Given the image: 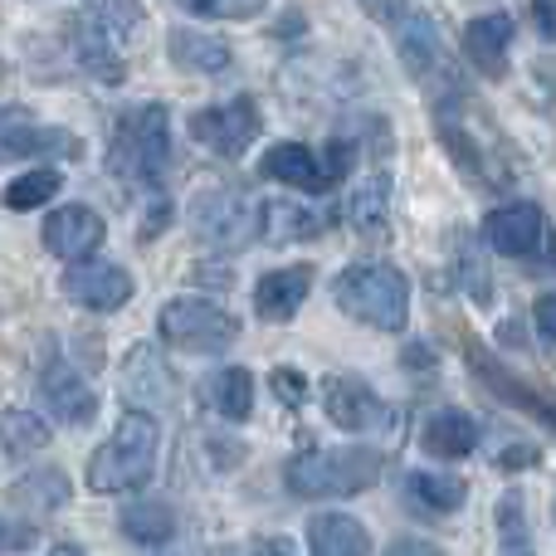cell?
<instances>
[{"mask_svg":"<svg viewBox=\"0 0 556 556\" xmlns=\"http://www.w3.org/2000/svg\"><path fill=\"white\" fill-rule=\"evenodd\" d=\"M172 162V113L162 103H137L117 117L113 147H108V172L132 191H156Z\"/></svg>","mask_w":556,"mask_h":556,"instance_id":"obj_1","label":"cell"},{"mask_svg":"<svg viewBox=\"0 0 556 556\" xmlns=\"http://www.w3.org/2000/svg\"><path fill=\"white\" fill-rule=\"evenodd\" d=\"M156 450H162V425L147 410H127L117 430L88 459V489L93 493H142L156 473Z\"/></svg>","mask_w":556,"mask_h":556,"instance_id":"obj_2","label":"cell"},{"mask_svg":"<svg viewBox=\"0 0 556 556\" xmlns=\"http://www.w3.org/2000/svg\"><path fill=\"white\" fill-rule=\"evenodd\" d=\"M386 473L381 450H307L288 459V489L293 498H352L366 493Z\"/></svg>","mask_w":556,"mask_h":556,"instance_id":"obj_3","label":"cell"},{"mask_svg":"<svg viewBox=\"0 0 556 556\" xmlns=\"http://www.w3.org/2000/svg\"><path fill=\"white\" fill-rule=\"evenodd\" d=\"M332 298L346 317L366 327H381V332H405V317H410V283L401 269L391 264H356V269L337 274Z\"/></svg>","mask_w":556,"mask_h":556,"instance_id":"obj_4","label":"cell"},{"mask_svg":"<svg viewBox=\"0 0 556 556\" xmlns=\"http://www.w3.org/2000/svg\"><path fill=\"white\" fill-rule=\"evenodd\" d=\"M191 235L211 250H244V244L260 235V205L244 191H230V186H215V191H201L191 201Z\"/></svg>","mask_w":556,"mask_h":556,"instance_id":"obj_5","label":"cell"},{"mask_svg":"<svg viewBox=\"0 0 556 556\" xmlns=\"http://www.w3.org/2000/svg\"><path fill=\"white\" fill-rule=\"evenodd\" d=\"M156 327H162V342L181 346V352H201V356L225 352V346L240 342V317L205 303V298H176V303H166Z\"/></svg>","mask_w":556,"mask_h":556,"instance_id":"obj_6","label":"cell"},{"mask_svg":"<svg viewBox=\"0 0 556 556\" xmlns=\"http://www.w3.org/2000/svg\"><path fill=\"white\" fill-rule=\"evenodd\" d=\"M260 127H264V117H260V103H254V98H230V103H215V108L191 113V137L205 147V152L225 156V162L250 152Z\"/></svg>","mask_w":556,"mask_h":556,"instance_id":"obj_7","label":"cell"},{"mask_svg":"<svg viewBox=\"0 0 556 556\" xmlns=\"http://www.w3.org/2000/svg\"><path fill=\"white\" fill-rule=\"evenodd\" d=\"M35 391H39V405H45L59 425H88L98 415V391L84 381L78 366L64 362V356H49V362L39 366Z\"/></svg>","mask_w":556,"mask_h":556,"instance_id":"obj_8","label":"cell"},{"mask_svg":"<svg viewBox=\"0 0 556 556\" xmlns=\"http://www.w3.org/2000/svg\"><path fill=\"white\" fill-rule=\"evenodd\" d=\"M323 410H327V420L346 434H371V430H386V425H391L386 401L366 381H356V376H327Z\"/></svg>","mask_w":556,"mask_h":556,"instance_id":"obj_9","label":"cell"},{"mask_svg":"<svg viewBox=\"0 0 556 556\" xmlns=\"http://www.w3.org/2000/svg\"><path fill=\"white\" fill-rule=\"evenodd\" d=\"M64 298H74L78 307L88 313H117V307L132 298V274L123 264H108V260H93V264H74L64 274Z\"/></svg>","mask_w":556,"mask_h":556,"instance_id":"obj_10","label":"cell"},{"mask_svg":"<svg viewBox=\"0 0 556 556\" xmlns=\"http://www.w3.org/2000/svg\"><path fill=\"white\" fill-rule=\"evenodd\" d=\"M103 240H108V225H103V215L88 211V205H59V211L45 220V250L54 254V260L78 264Z\"/></svg>","mask_w":556,"mask_h":556,"instance_id":"obj_11","label":"cell"},{"mask_svg":"<svg viewBox=\"0 0 556 556\" xmlns=\"http://www.w3.org/2000/svg\"><path fill=\"white\" fill-rule=\"evenodd\" d=\"M483 240H489L498 254L522 260V254H532L542 240H547V220H542V211L538 205H528V201L498 205V211L483 220Z\"/></svg>","mask_w":556,"mask_h":556,"instance_id":"obj_12","label":"cell"},{"mask_svg":"<svg viewBox=\"0 0 556 556\" xmlns=\"http://www.w3.org/2000/svg\"><path fill=\"white\" fill-rule=\"evenodd\" d=\"M123 395H127V410H162V405L176 401V381L172 371L162 366V356L152 346H137L123 366Z\"/></svg>","mask_w":556,"mask_h":556,"instance_id":"obj_13","label":"cell"},{"mask_svg":"<svg viewBox=\"0 0 556 556\" xmlns=\"http://www.w3.org/2000/svg\"><path fill=\"white\" fill-rule=\"evenodd\" d=\"M68 49H74V64L84 68L98 84H123V54H117V39L108 35L103 25H93L88 15L68 20Z\"/></svg>","mask_w":556,"mask_h":556,"instance_id":"obj_14","label":"cell"},{"mask_svg":"<svg viewBox=\"0 0 556 556\" xmlns=\"http://www.w3.org/2000/svg\"><path fill=\"white\" fill-rule=\"evenodd\" d=\"M307 288H313V269L307 264H293V269H274L254 283V313L264 323H288V317L303 307Z\"/></svg>","mask_w":556,"mask_h":556,"instance_id":"obj_15","label":"cell"},{"mask_svg":"<svg viewBox=\"0 0 556 556\" xmlns=\"http://www.w3.org/2000/svg\"><path fill=\"white\" fill-rule=\"evenodd\" d=\"M508 45H513V20L508 15H479L464 29V54L473 59V68L489 78L508 74Z\"/></svg>","mask_w":556,"mask_h":556,"instance_id":"obj_16","label":"cell"},{"mask_svg":"<svg viewBox=\"0 0 556 556\" xmlns=\"http://www.w3.org/2000/svg\"><path fill=\"white\" fill-rule=\"evenodd\" d=\"M260 172L269 176V181L293 186V191H313V195L332 191V186H327V176H323V162H317V156L307 152L303 142H278V147H269V152H264V162H260Z\"/></svg>","mask_w":556,"mask_h":556,"instance_id":"obj_17","label":"cell"},{"mask_svg":"<svg viewBox=\"0 0 556 556\" xmlns=\"http://www.w3.org/2000/svg\"><path fill=\"white\" fill-rule=\"evenodd\" d=\"M420 444L434 459H469L479 450V420L464 410H434L420 430Z\"/></svg>","mask_w":556,"mask_h":556,"instance_id":"obj_18","label":"cell"},{"mask_svg":"<svg viewBox=\"0 0 556 556\" xmlns=\"http://www.w3.org/2000/svg\"><path fill=\"white\" fill-rule=\"evenodd\" d=\"M166 54H172V64H181L186 74H230V64H235V49L225 45V39L205 35V29H172Z\"/></svg>","mask_w":556,"mask_h":556,"instance_id":"obj_19","label":"cell"},{"mask_svg":"<svg viewBox=\"0 0 556 556\" xmlns=\"http://www.w3.org/2000/svg\"><path fill=\"white\" fill-rule=\"evenodd\" d=\"M307 556H371V538L346 513H317L307 522Z\"/></svg>","mask_w":556,"mask_h":556,"instance_id":"obj_20","label":"cell"},{"mask_svg":"<svg viewBox=\"0 0 556 556\" xmlns=\"http://www.w3.org/2000/svg\"><path fill=\"white\" fill-rule=\"evenodd\" d=\"M0 152H10V156H49V162H54V156H68V162H74V156H84V142H78L68 127H39V123H29L25 117V123H15L5 137H0Z\"/></svg>","mask_w":556,"mask_h":556,"instance_id":"obj_21","label":"cell"},{"mask_svg":"<svg viewBox=\"0 0 556 556\" xmlns=\"http://www.w3.org/2000/svg\"><path fill=\"white\" fill-rule=\"evenodd\" d=\"M260 235L269 244L317 240V235H323V215L307 211V205H298V201H264L260 205Z\"/></svg>","mask_w":556,"mask_h":556,"instance_id":"obj_22","label":"cell"},{"mask_svg":"<svg viewBox=\"0 0 556 556\" xmlns=\"http://www.w3.org/2000/svg\"><path fill=\"white\" fill-rule=\"evenodd\" d=\"M117 528H123V538L137 542V547H162V542L176 538V513H172V503H162V498H137L123 508Z\"/></svg>","mask_w":556,"mask_h":556,"instance_id":"obj_23","label":"cell"},{"mask_svg":"<svg viewBox=\"0 0 556 556\" xmlns=\"http://www.w3.org/2000/svg\"><path fill=\"white\" fill-rule=\"evenodd\" d=\"M386 211H391V176L376 172L366 181L352 186V195L342 201V220L362 235H376L386 225Z\"/></svg>","mask_w":556,"mask_h":556,"instance_id":"obj_24","label":"cell"},{"mask_svg":"<svg viewBox=\"0 0 556 556\" xmlns=\"http://www.w3.org/2000/svg\"><path fill=\"white\" fill-rule=\"evenodd\" d=\"M469 366H473V371H479V376H483V386H489V391H498V395H503V401L522 405V410L542 415V420H547V425H552V430H556V401H547V395H532V391H528V386H518V381H513V371H503V366H493V362H489V356H483V352H479V346H473V352H469Z\"/></svg>","mask_w":556,"mask_h":556,"instance_id":"obj_25","label":"cell"},{"mask_svg":"<svg viewBox=\"0 0 556 556\" xmlns=\"http://www.w3.org/2000/svg\"><path fill=\"white\" fill-rule=\"evenodd\" d=\"M395 49H401L405 68H410L415 78H425L440 64V35H434V25L425 15H405L401 25H395Z\"/></svg>","mask_w":556,"mask_h":556,"instance_id":"obj_26","label":"cell"},{"mask_svg":"<svg viewBox=\"0 0 556 556\" xmlns=\"http://www.w3.org/2000/svg\"><path fill=\"white\" fill-rule=\"evenodd\" d=\"M10 498H15V508H25V513H59L68 503V473L64 469L25 473Z\"/></svg>","mask_w":556,"mask_h":556,"instance_id":"obj_27","label":"cell"},{"mask_svg":"<svg viewBox=\"0 0 556 556\" xmlns=\"http://www.w3.org/2000/svg\"><path fill=\"white\" fill-rule=\"evenodd\" d=\"M211 405L225 415V420H250L254 410V376L244 371V366H225L220 376L211 381Z\"/></svg>","mask_w":556,"mask_h":556,"instance_id":"obj_28","label":"cell"},{"mask_svg":"<svg viewBox=\"0 0 556 556\" xmlns=\"http://www.w3.org/2000/svg\"><path fill=\"white\" fill-rule=\"evenodd\" d=\"M45 444H49V425L39 420V415H29V410L0 415V450H5L10 459H29V454H39Z\"/></svg>","mask_w":556,"mask_h":556,"instance_id":"obj_29","label":"cell"},{"mask_svg":"<svg viewBox=\"0 0 556 556\" xmlns=\"http://www.w3.org/2000/svg\"><path fill=\"white\" fill-rule=\"evenodd\" d=\"M405 493H410V503H420V508H430V513H454L469 498V489H464L459 479H444V473H410Z\"/></svg>","mask_w":556,"mask_h":556,"instance_id":"obj_30","label":"cell"},{"mask_svg":"<svg viewBox=\"0 0 556 556\" xmlns=\"http://www.w3.org/2000/svg\"><path fill=\"white\" fill-rule=\"evenodd\" d=\"M59 186H64V176L54 166H39V172H25L5 186V205L10 211H39V205H49L59 195Z\"/></svg>","mask_w":556,"mask_h":556,"instance_id":"obj_31","label":"cell"},{"mask_svg":"<svg viewBox=\"0 0 556 556\" xmlns=\"http://www.w3.org/2000/svg\"><path fill=\"white\" fill-rule=\"evenodd\" d=\"M84 15L93 20V25H103L108 35L123 45V39L147 20V10H142V0H84Z\"/></svg>","mask_w":556,"mask_h":556,"instance_id":"obj_32","label":"cell"},{"mask_svg":"<svg viewBox=\"0 0 556 556\" xmlns=\"http://www.w3.org/2000/svg\"><path fill=\"white\" fill-rule=\"evenodd\" d=\"M176 5L191 10V15H211V20H250L269 0H176Z\"/></svg>","mask_w":556,"mask_h":556,"instance_id":"obj_33","label":"cell"},{"mask_svg":"<svg viewBox=\"0 0 556 556\" xmlns=\"http://www.w3.org/2000/svg\"><path fill=\"white\" fill-rule=\"evenodd\" d=\"M498 532H503V547L518 556L522 542H528V522H522V498H518V493H508V498H503V508H498Z\"/></svg>","mask_w":556,"mask_h":556,"instance_id":"obj_34","label":"cell"},{"mask_svg":"<svg viewBox=\"0 0 556 556\" xmlns=\"http://www.w3.org/2000/svg\"><path fill=\"white\" fill-rule=\"evenodd\" d=\"M352 162H356V147L346 142V137H337V142H327V156H323V176H327V186H337L346 172H352Z\"/></svg>","mask_w":556,"mask_h":556,"instance_id":"obj_35","label":"cell"},{"mask_svg":"<svg viewBox=\"0 0 556 556\" xmlns=\"http://www.w3.org/2000/svg\"><path fill=\"white\" fill-rule=\"evenodd\" d=\"M269 381H274V395H278V401L293 405V410L307 401V381H303V371H293V366H278Z\"/></svg>","mask_w":556,"mask_h":556,"instance_id":"obj_36","label":"cell"},{"mask_svg":"<svg viewBox=\"0 0 556 556\" xmlns=\"http://www.w3.org/2000/svg\"><path fill=\"white\" fill-rule=\"evenodd\" d=\"M362 10L371 20H381V25H401L405 20V0H362Z\"/></svg>","mask_w":556,"mask_h":556,"instance_id":"obj_37","label":"cell"},{"mask_svg":"<svg viewBox=\"0 0 556 556\" xmlns=\"http://www.w3.org/2000/svg\"><path fill=\"white\" fill-rule=\"evenodd\" d=\"M532 20H538V35L556 45V0H532Z\"/></svg>","mask_w":556,"mask_h":556,"instance_id":"obj_38","label":"cell"},{"mask_svg":"<svg viewBox=\"0 0 556 556\" xmlns=\"http://www.w3.org/2000/svg\"><path fill=\"white\" fill-rule=\"evenodd\" d=\"M386 556H444V552L434 547V542H425V538H401Z\"/></svg>","mask_w":556,"mask_h":556,"instance_id":"obj_39","label":"cell"},{"mask_svg":"<svg viewBox=\"0 0 556 556\" xmlns=\"http://www.w3.org/2000/svg\"><path fill=\"white\" fill-rule=\"evenodd\" d=\"M538 327H542V337H552L556 342V293L538 298Z\"/></svg>","mask_w":556,"mask_h":556,"instance_id":"obj_40","label":"cell"},{"mask_svg":"<svg viewBox=\"0 0 556 556\" xmlns=\"http://www.w3.org/2000/svg\"><path fill=\"white\" fill-rule=\"evenodd\" d=\"M29 542H35L29 528H0V552H25Z\"/></svg>","mask_w":556,"mask_h":556,"instance_id":"obj_41","label":"cell"},{"mask_svg":"<svg viewBox=\"0 0 556 556\" xmlns=\"http://www.w3.org/2000/svg\"><path fill=\"white\" fill-rule=\"evenodd\" d=\"M528 464H538V454H532L528 444H513V450L503 454V469H528Z\"/></svg>","mask_w":556,"mask_h":556,"instance_id":"obj_42","label":"cell"},{"mask_svg":"<svg viewBox=\"0 0 556 556\" xmlns=\"http://www.w3.org/2000/svg\"><path fill=\"white\" fill-rule=\"evenodd\" d=\"M25 117H29L25 108H10V103H0V137H5L15 123H25Z\"/></svg>","mask_w":556,"mask_h":556,"instance_id":"obj_43","label":"cell"},{"mask_svg":"<svg viewBox=\"0 0 556 556\" xmlns=\"http://www.w3.org/2000/svg\"><path fill=\"white\" fill-rule=\"evenodd\" d=\"M195 278H201V283H215V288H230V269H195Z\"/></svg>","mask_w":556,"mask_h":556,"instance_id":"obj_44","label":"cell"},{"mask_svg":"<svg viewBox=\"0 0 556 556\" xmlns=\"http://www.w3.org/2000/svg\"><path fill=\"white\" fill-rule=\"evenodd\" d=\"M211 556H254V547L250 552H244V547H215Z\"/></svg>","mask_w":556,"mask_h":556,"instance_id":"obj_45","label":"cell"},{"mask_svg":"<svg viewBox=\"0 0 556 556\" xmlns=\"http://www.w3.org/2000/svg\"><path fill=\"white\" fill-rule=\"evenodd\" d=\"M49 556H84V552H78V547H54Z\"/></svg>","mask_w":556,"mask_h":556,"instance_id":"obj_46","label":"cell"},{"mask_svg":"<svg viewBox=\"0 0 556 556\" xmlns=\"http://www.w3.org/2000/svg\"><path fill=\"white\" fill-rule=\"evenodd\" d=\"M518 556H522V552H518Z\"/></svg>","mask_w":556,"mask_h":556,"instance_id":"obj_47","label":"cell"}]
</instances>
